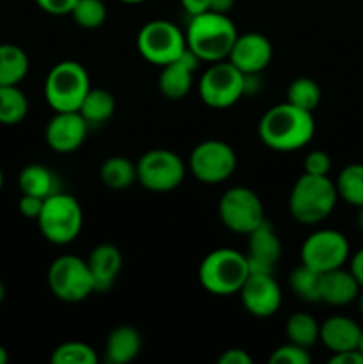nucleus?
<instances>
[{
    "instance_id": "nucleus-33",
    "label": "nucleus",
    "mask_w": 363,
    "mask_h": 364,
    "mask_svg": "<svg viewBox=\"0 0 363 364\" xmlns=\"http://www.w3.org/2000/svg\"><path fill=\"white\" fill-rule=\"evenodd\" d=\"M70 14L78 27L93 31L105 23L107 6L103 0H77Z\"/></svg>"
},
{
    "instance_id": "nucleus-45",
    "label": "nucleus",
    "mask_w": 363,
    "mask_h": 364,
    "mask_svg": "<svg viewBox=\"0 0 363 364\" xmlns=\"http://www.w3.org/2000/svg\"><path fill=\"white\" fill-rule=\"evenodd\" d=\"M7 361H9V354H7L6 347H2V345H0V364H6Z\"/></svg>"
},
{
    "instance_id": "nucleus-37",
    "label": "nucleus",
    "mask_w": 363,
    "mask_h": 364,
    "mask_svg": "<svg viewBox=\"0 0 363 364\" xmlns=\"http://www.w3.org/2000/svg\"><path fill=\"white\" fill-rule=\"evenodd\" d=\"M43 203H45V199L38 198V196L21 194L20 201H18V210L27 219H38V215L41 213Z\"/></svg>"
},
{
    "instance_id": "nucleus-39",
    "label": "nucleus",
    "mask_w": 363,
    "mask_h": 364,
    "mask_svg": "<svg viewBox=\"0 0 363 364\" xmlns=\"http://www.w3.org/2000/svg\"><path fill=\"white\" fill-rule=\"evenodd\" d=\"M331 364H363V354L354 348V350H345V352H337V354L331 355L330 359Z\"/></svg>"
},
{
    "instance_id": "nucleus-31",
    "label": "nucleus",
    "mask_w": 363,
    "mask_h": 364,
    "mask_svg": "<svg viewBox=\"0 0 363 364\" xmlns=\"http://www.w3.org/2000/svg\"><path fill=\"white\" fill-rule=\"evenodd\" d=\"M288 287L292 294L305 302H319L320 274L306 265L295 267L288 276Z\"/></svg>"
},
{
    "instance_id": "nucleus-49",
    "label": "nucleus",
    "mask_w": 363,
    "mask_h": 364,
    "mask_svg": "<svg viewBox=\"0 0 363 364\" xmlns=\"http://www.w3.org/2000/svg\"><path fill=\"white\" fill-rule=\"evenodd\" d=\"M2 187H4V173L2 169H0V191H2Z\"/></svg>"
},
{
    "instance_id": "nucleus-16",
    "label": "nucleus",
    "mask_w": 363,
    "mask_h": 364,
    "mask_svg": "<svg viewBox=\"0 0 363 364\" xmlns=\"http://www.w3.org/2000/svg\"><path fill=\"white\" fill-rule=\"evenodd\" d=\"M273 59V45L260 32H246L235 39L228 60L244 75H260Z\"/></svg>"
},
{
    "instance_id": "nucleus-5",
    "label": "nucleus",
    "mask_w": 363,
    "mask_h": 364,
    "mask_svg": "<svg viewBox=\"0 0 363 364\" xmlns=\"http://www.w3.org/2000/svg\"><path fill=\"white\" fill-rule=\"evenodd\" d=\"M36 220L41 235L50 244L66 245L80 235L84 212L77 198L59 191L45 199L41 213Z\"/></svg>"
},
{
    "instance_id": "nucleus-7",
    "label": "nucleus",
    "mask_w": 363,
    "mask_h": 364,
    "mask_svg": "<svg viewBox=\"0 0 363 364\" xmlns=\"http://www.w3.org/2000/svg\"><path fill=\"white\" fill-rule=\"evenodd\" d=\"M137 50L144 60L155 66H166L187 50L185 32L169 20H152L137 32Z\"/></svg>"
},
{
    "instance_id": "nucleus-30",
    "label": "nucleus",
    "mask_w": 363,
    "mask_h": 364,
    "mask_svg": "<svg viewBox=\"0 0 363 364\" xmlns=\"http://www.w3.org/2000/svg\"><path fill=\"white\" fill-rule=\"evenodd\" d=\"M320 100H322V91H320V85L313 78L298 77L288 84L287 102L299 107V109L313 112L319 107Z\"/></svg>"
},
{
    "instance_id": "nucleus-27",
    "label": "nucleus",
    "mask_w": 363,
    "mask_h": 364,
    "mask_svg": "<svg viewBox=\"0 0 363 364\" xmlns=\"http://www.w3.org/2000/svg\"><path fill=\"white\" fill-rule=\"evenodd\" d=\"M28 114V100L18 85H0V124H20Z\"/></svg>"
},
{
    "instance_id": "nucleus-23",
    "label": "nucleus",
    "mask_w": 363,
    "mask_h": 364,
    "mask_svg": "<svg viewBox=\"0 0 363 364\" xmlns=\"http://www.w3.org/2000/svg\"><path fill=\"white\" fill-rule=\"evenodd\" d=\"M18 187L21 194L38 196V198H50L52 194L59 192V180L46 166L41 164H28L21 169L18 176Z\"/></svg>"
},
{
    "instance_id": "nucleus-13",
    "label": "nucleus",
    "mask_w": 363,
    "mask_h": 364,
    "mask_svg": "<svg viewBox=\"0 0 363 364\" xmlns=\"http://www.w3.org/2000/svg\"><path fill=\"white\" fill-rule=\"evenodd\" d=\"M351 258V245L344 233L337 230L313 231L301 245V263L324 274L340 269Z\"/></svg>"
},
{
    "instance_id": "nucleus-20",
    "label": "nucleus",
    "mask_w": 363,
    "mask_h": 364,
    "mask_svg": "<svg viewBox=\"0 0 363 364\" xmlns=\"http://www.w3.org/2000/svg\"><path fill=\"white\" fill-rule=\"evenodd\" d=\"M362 329L363 327H359V323L349 316L333 315L320 323L319 341H322V345L331 354L354 350L359 347Z\"/></svg>"
},
{
    "instance_id": "nucleus-19",
    "label": "nucleus",
    "mask_w": 363,
    "mask_h": 364,
    "mask_svg": "<svg viewBox=\"0 0 363 364\" xmlns=\"http://www.w3.org/2000/svg\"><path fill=\"white\" fill-rule=\"evenodd\" d=\"M85 262L95 281V294L109 291L123 269V255L112 244L96 245Z\"/></svg>"
},
{
    "instance_id": "nucleus-8",
    "label": "nucleus",
    "mask_w": 363,
    "mask_h": 364,
    "mask_svg": "<svg viewBox=\"0 0 363 364\" xmlns=\"http://www.w3.org/2000/svg\"><path fill=\"white\" fill-rule=\"evenodd\" d=\"M46 283L53 297L63 302H80L95 294V281L88 262L73 255L53 259L48 267Z\"/></svg>"
},
{
    "instance_id": "nucleus-41",
    "label": "nucleus",
    "mask_w": 363,
    "mask_h": 364,
    "mask_svg": "<svg viewBox=\"0 0 363 364\" xmlns=\"http://www.w3.org/2000/svg\"><path fill=\"white\" fill-rule=\"evenodd\" d=\"M180 2L191 16L210 11V0H180Z\"/></svg>"
},
{
    "instance_id": "nucleus-9",
    "label": "nucleus",
    "mask_w": 363,
    "mask_h": 364,
    "mask_svg": "<svg viewBox=\"0 0 363 364\" xmlns=\"http://www.w3.org/2000/svg\"><path fill=\"white\" fill-rule=\"evenodd\" d=\"M198 92L210 109H230L246 95V75L228 59L212 63L199 78Z\"/></svg>"
},
{
    "instance_id": "nucleus-32",
    "label": "nucleus",
    "mask_w": 363,
    "mask_h": 364,
    "mask_svg": "<svg viewBox=\"0 0 363 364\" xmlns=\"http://www.w3.org/2000/svg\"><path fill=\"white\" fill-rule=\"evenodd\" d=\"M50 361L53 364H96L98 355L84 341H66L52 352Z\"/></svg>"
},
{
    "instance_id": "nucleus-21",
    "label": "nucleus",
    "mask_w": 363,
    "mask_h": 364,
    "mask_svg": "<svg viewBox=\"0 0 363 364\" xmlns=\"http://www.w3.org/2000/svg\"><path fill=\"white\" fill-rule=\"evenodd\" d=\"M359 290L362 287L356 277L352 276L351 270H345L344 267L320 274L319 302H326L330 306L352 304Z\"/></svg>"
},
{
    "instance_id": "nucleus-42",
    "label": "nucleus",
    "mask_w": 363,
    "mask_h": 364,
    "mask_svg": "<svg viewBox=\"0 0 363 364\" xmlns=\"http://www.w3.org/2000/svg\"><path fill=\"white\" fill-rule=\"evenodd\" d=\"M235 6V0H210V11L228 14Z\"/></svg>"
},
{
    "instance_id": "nucleus-10",
    "label": "nucleus",
    "mask_w": 363,
    "mask_h": 364,
    "mask_svg": "<svg viewBox=\"0 0 363 364\" xmlns=\"http://www.w3.org/2000/svg\"><path fill=\"white\" fill-rule=\"evenodd\" d=\"M137 167V181L149 192H171L182 185L185 178L184 160L171 149L155 148L142 153L135 162Z\"/></svg>"
},
{
    "instance_id": "nucleus-17",
    "label": "nucleus",
    "mask_w": 363,
    "mask_h": 364,
    "mask_svg": "<svg viewBox=\"0 0 363 364\" xmlns=\"http://www.w3.org/2000/svg\"><path fill=\"white\" fill-rule=\"evenodd\" d=\"M246 237H248V251L244 255L249 263V272L274 274L283 247L273 224L265 219Z\"/></svg>"
},
{
    "instance_id": "nucleus-14",
    "label": "nucleus",
    "mask_w": 363,
    "mask_h": 364,
    "mask_svg": "<svg viewBox=\"0 0 363 364\" xmlns=\"http://www.w3.org/2000/svg\"><path fill=\"white\" fill-rule=\"evenodd\" d=\"M238 295L246 311L258 318L273 316L283 301L278 281L274 279L273 274L265 272H249L248 279L238 290Z\"/></svg>"
},
{
    "instance_id": "nucleus-6",
    "label": "nucleus",
    "mask_w": 363,
    "mask_h": 364,
    "mask_svg": "<svg viewBox=\"0 0 363 364\" xmlns=\"http://www.w3.org/2000/svg\"><path fill=\"white\" fill-rule=\"evenodd\" d=\"M89 89L88 71L77 60L57 63L45 78V100L53 112L78 110Z\"/></svg>"
},
{
    "instance_id": "nucleus-43",
    "label": "nucleus",
    "mask_w": 363,
    "mask_h": 364,
    "mask_svg": "<svg viewBox=\"0 0 363 364\" xmlns=\"http://www.w3.org/2000/svg\"><path fill=\"white\" fill-rule=\"evenodd\" d=\"M356 226L363 233V206H359L358 212H356Z\"/></svg>"
},
{
    "instance_id": "nucleus-34",
    "label": "nucleus",
    "mask_w": 363,
    "mask_h": 364,
    "mask_svg": "<svg viewBox=\"0 0 363 364\" xmlns=\"http://www.w3.org/2000/svg\"><path fill=\"white\" fill-rule=\"evenodd\" d=\"M270 364H310L312 363V355H310L308 348L299 347L295 343H285L273 350L269 358Z\"/></svg>"
},
{
    "instance_id": "nucleus-47",
    "label": "nucleus",
    "mask_w": 363,
    "mask_h": 364,
    "mask_svg": "<svg viewBox=\"0 0 363 364\" xmlns=\"http://www.w3.org/2000/svg\"><path fill=\"white\" fill-rule=\"evenodd\" d=\"M120 2L130 4V6H135V4H142V2H146V0H120Z\"/></svg>"
},
{
    "instance_id": "nucleus-36",
    "label": "nucleus",
    "mask_w": 363,
    "mask_h": 364,
    "mask_svg": "<svg viewBox=\"0 0 363 364\" xmlns=\"http://www.w3.org/2000/svg\"><path fill=\"white\" fill-rule=\"evenodd\" d=\"M34 2L39 9L52 16H64V14L71 13L77 0H34Z\"/></svg>"
},
{
    "instance_id": "nucleus-24",
    "label": "nucleus",
    "mask_w": 363,
    "mask_h": 364,
    "mask_svg": "<svg viewBox=\"0 0 363 364\" xmlns=\"http://www.w3.org/2000/svg\"><path fill=\"white\" fill-rule=\"evenodd\" d=\"M31 60L21 46L0 43V85H20L27 77Z\"/></svg>"
},
{
    "instance_id": "nucleus-11",
    "label": "nucleus",
    "mask_w": 363,
    "mask_h": 364,
    "mask_svg": "<svg viewBox=\"0 0 363 364\" xmlns=\"http://www.w3.org/2000/svg\"><path fill=\"white\" fill-rule=\"evenodd\" d=\"M187 167L192 176L201 183L219 185L237 169V153L228 142L209 139L194 146Z\"/></svg>"
},
{
    "instance_id": "nucleus-44",
    "label": "nucleus",
    "mask_w": 363,
    "mask_h": 364,
    "mask_svg": "<svg viewBox=\"0 0 363 364\" xmlns=\"http://www.w3.org/2000/svg\"><path fill=\"white\" fill-rule=\"evenodd\" d=\"M356 306H358V313L359 315H362V318H363V288L362 290H359V294H358V297H356Z\"/></svg>"
},
{
    "instance_id": "nucleus-28",
    "label": "nucleus",
    "mask_w": 363,
    "mask_h": 364,
    "mask_svg": "<svg viewBox=\"0 0 363 364\" xmlns=\"http://www.w3.org/2000/svg\"><path fill=\"white\" fill-rule=\"evenodd\" d=\"M319 329L320 323H317V320L310 313L305 311L294 313V315L288 316L287 326H285L288 341L299 345V347L308 348V350L310 347H313L319 341Z\"/></svg>"
},
{
    "instance_id": "nucleus-38",
    "label": "nucleus",
    "mask_w": 363,
    "mask_h": 364,
    "mask_svg": "<svg viewBox=\"0 0 363 364\" xmlns=\"http://www.w3.org/2000/svg\"><path fill=\"white\" fill-rule=\"evenodd\" d=\"M253 358L242 348H230L223 352L219 358V364H251Z\"/></svg>"
},
{
    "instance_id": "nucleus-15",
    "label": "nucleus",
    "mask_w": 363,
    "mask_h": 364,
    "mask_svg": "<svg viewBox=\"0 0 363 364\" xmlns=\"http://www.w3.org/2000/svg\"><path fill=\"white\" fill-rule=\"evenodd\" d=\"M89 124L78 110L73 112H56L46 123L45 141L50 149L60 155L73 153L84 144Z\"/></svg>"
},
{
    "instance_id": "nucleus-22",
    "label": "nucleus",
    "mask_w": 363,
    "mask_h": 364,
    "mask_svg": "<svg viewBox=\"0 0 363 364\" xmlns=\"http://www.w3.org/2000/svg\"><path fill=\"white\" fill-rule=\"evenodd\" d=\"M142 348V338L135 327L117 326L105 340V361L112 364H128L134 361Z\"/></svg>"
},
{
    "instance_id": "nucleus-2",
    "label": "nucleus",
    "mask_w": 363,
    "mask_h": 364,
    "mask_svg": "<svg viewBox=\"0 0 363 364\" xmlns=\"http://www.w3.org/2000/svg\"><path fill=\"white\" fill-rule=\"evenodd\" d=\"M238 32L230 16L216 11H205L191 16L185 31L187 50L203 63L226 60Z\"/></svg>"
},
{
    "instance_id": "nucleus-40",
    "label": "nucleus",
    "mask_w": 363,
    "mask_h": 364,
    "mask_svg": "<svg viewBox=\"0 0 363 364\" xmlns=\"http://www.w3.org/2000/svg\"><path fill=\"white\" fill-rule=\"evenodd\" d=\"M349 270L352 272V276L356 277V281L359 283V287L363 288V247L359 251H356L351 258V265Z\"/></svg>"
},
{
    "instance_id": "nucleus-12",
    "label": "nucleus",
    "mask_w": 363,
    "mask_h": 364,
    "mask_svg": "<svg viewBox=\"0 0 363 364\" xmlns=\"http://www.w3.org/2000/svg\"><path fill=\"white\" fill-rule=\"evenodd\" d=\"M217 212L221 223L238 235H249L265 220L262 199L248 187L228 188L221 196Z\"/></svg>"
},
{
    "instance_id": "nucleus-3",
    "label": "nucleus",
    "mask_w": 363,
    "mask_h": 364,
    "mask_svg": "<svg viewBox=\"0 0 363 364\" xmlns=\"http://www.w3.org/2000/svg\"><path fill=\"white\" fill-rule=\"evenodd\" d=\"M337 201V185L330 176L302 173L288 196V212L298 223L313 226L331 215Z\"/></svg>"
},
{
    "instance_id": "nucleus-4",
    "label": "nucleus",
    "mask_w": 363,
    "mask_h": 364,
    "mask_svg": "<svg viewBox=\"0 0 363 364\" xmlns=\"http://www.w3.org/2000/svg\"><path fill=\"white\" fill-rule=\"evenodd\" d=\"M249 276V263L244 252L237 249L221 247L203 258L198 277L201 287L217 297H230L238 294Z\"/></svg>"
},
{
    "instance_id": "nucleus-48",
    "label": "nucleus",
    "mask_w": 363,
    "mask_h": 364,
    "mask_svg": "<svg viewBox=\"0 0 363 364\" xmlns=\"http://www.w3.org/2000/svg\"><path fill=\"white\" fill-rule=\"evenodd\" d=\"M358 350L363 354V329H362V338H359V347H358Z\"/></svg>"
},
{
    "instance_id": "nucleus-26",
    "label": "nucleus",
    "mask_w": 363,
    "mask_h": 364,
    "mask_svg": "<svg viewBox=\"0 0 363 364\" xmlns=\"http://www.w3.org/2000/svg\"><path fill=\"white\" fill-rule=\"evenodd\" d=\"M114 110H116V100H114L112 92L102 87H91L85 95L78 112L91 127V124H103L105 121H109Z\"/></svg>"
},
{
    "instance_id": "nucleus-25",
    "label": "nucleus",
    "mask_w": 363,
    "mask_h": 364,
    "mask_svg": "<svg viewBox=\"0 0 363 364\" xmlns=\"http://www.w3.org/2000/svg\"><path fill=\"white\" fill-rule=\"evenodd\" d=\"M100 178L103 185L112 191H123V188L132 187L137 181V167L130 159L125 156H109L103 160L100 167Z\"/></svg>"
},
{
    "instance_id": "nucleus-1",
    "label": "nucleus",
    "mask_w": 363,
    "mask_h": 364,
    "mask_svg": "<svg viewBox=\"0 0 363 364\" xmlns=\"http://www.w3.org/2000/svg\"><path fill=\"white\" fill-rule=\"evenodd\" d=\"M315 134L313 114L285 102L267 110L258 123V137L274 151H295L310 144Z\"/></svg>"
},
{
    "instance_id": "nucleus-35",
    "label": "nucleus",
    "mask_w": 363,
    "mask_h": 364,
    "mask_svg": "<svg viewBox=\"0 0 363 364\" xmlns=\"http://www.w3.org/2000/svg\"><path fill=\"white\" fill-rule=\"evenodd\" d=\"M331 171V156L322 149L310 151L305 156V173L315 176H327Z\"/></svg>"
},
{
    "instance_id": "nucleus-46",
    "label": "nucleus",
    "mask_w": 363,
    "mask_h": 364,
    "mask_svg": "<svg viewBox=\"0 0 363 364\" xmlns=\"http://www.w3.org/2000/svg\"><path fill=\"white\" fill-rule=\"evenodd\" d=\"M4 299H6V287H4V283L0 281V304L4 302Z\"/></svg>"
},
{
    "instance_id": "nucleus-18",
    "label": "nucleus",
    "mask_w": 363,
    "mask_h": 364,
    "mask_svg": "<svg viewBox=\"0 0 363 364\" xmlns=\"http://www.w3.org/2000/svg\"><path fill=\"white\" fill-rule=\"evenodd\" d=\"M198 63V57L191 50H185L184 55L162 66L159 75V91L162 92L164 98L182 100L191 92L192 75Z\"/></svg>"
},
{
    "instance_id": "nucleus-29",
    "label": "nucleus",
    "mask_w": 363,
    "mask_h": 364,
    "mask_svg": "<svg viewBox=\"0 0 363 364\" xmlns=\"http://www.w3.org/2000/svg\"><path fill=\"white\" fill-rule=\"evenodd\" d=\"M338 198L351 206H363V164H349L338 174L337 181Z\"/></svg>"
}]
</instances>
